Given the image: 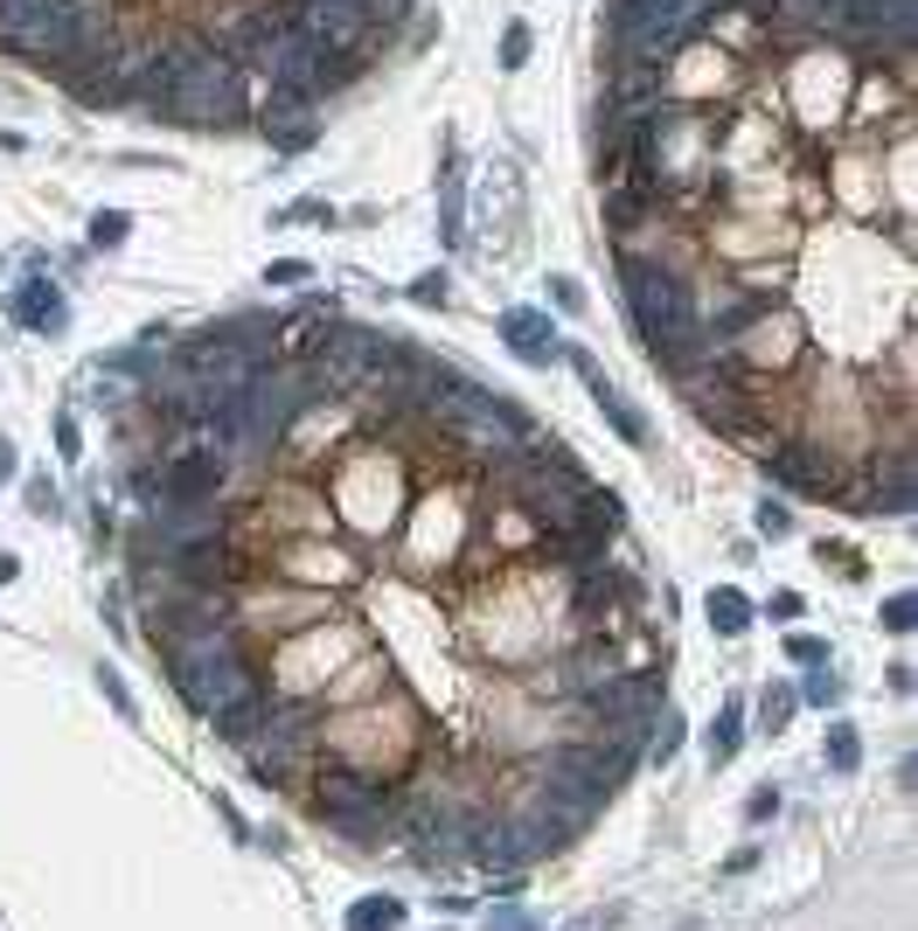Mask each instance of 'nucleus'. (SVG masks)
<instances>
[{
    "label": "nucleus",
    "mask_w": 918,
    "mask_h": 931,
    "mask_svg": "<svg viewBox=\"0 0 918 931\" xmlns=\"http://www.w3.org/2000/svg\"><path fill=\"white\" fill-rule=\"evenodd\" d=\"M620 278H626V314H633V335H641L654 354H662V369H668V375H682L689 362H703L689 285L675 278L668 264H647V258H626V264H620Z\"/></svg>",
    "instance_id": "1"
},
{
    "label": "nucleus",
    "mask_w": 918,
    "mask_h": 931,
    "mask_svg": "<svg viewBox=\"0 0 918 931\" xmlns=\"http://www.w3.org/2000/svg\"><path fill=\"white\" fill-rule=\"evenodd\" d=\"M167 119H209V125H237L244 119V70L230 56H216L195 42L182 77H174V112Z\"/></svg>",
    "instance_id": "2"
},
{
    "label": "nucleus",
    "mask_w": 918,
    "mask_h": 931,
    "mask_svg": "<svg viewBox=\"0 0 918 931\" xmlns=\"http://www.w3.org/2000/svg\"><path fill=\"white\" fill-rule=\"evenodd\" d=\"M584 709L599 716V730L633 737V730H647L654 709H662V681H654V675H612V681H599V689H584Z\"/></svg>",
    "instance_id": "3"
},
{
    "label": "nucleus",
    "mask_w": 918,
    "mask_h": 931,
    "mask_svg": "<svg viewBox=\"0 0 918 931\" xmlns=\"http://www.w3.org/2000/svg\"><path fill=\"white\" fill-rule=\"evenodd\" d=\"M515 501L529 507V515H536L543 528H564V522H578L599 494L571 473V466H529V473L515 480Z\"/></svg>",
    "instance_id": "4"
},
{
    "label": "nucleus",
    "mask_w": 918,
    "mask_h": 931,
    "mask_svg": "<svg viewBox=\"0 0 918 931\" xmlns=\"http://www.w3.org/2000/svg\"><path fill=\"white\" fill-rule=\"evenodd\" d=\"M265 681H258V660L244 654V647H230V654H216L209 668H195L188 681H182V695H188V709H203V716H216V709H230V702H244V695H258Z\"/></svg>",
    "instance_id": "5"
},
{
    "label": "nucleus",
    "mask_w": 918,
    "mask_h": 931,
    "mask_svg": "<svg viewBox=\"0 0 918 931\" xmlns=\"http://www.w3.org/2000/svg\"><path fill=\"white\" fill-rule=\"evenodd\" d=\"M216 486H223V459L182 452L167 473H153V507H203V501H216Z\"/></svg>",
    "instance_id": "6"
},
{
    "label": "nucleus",
    "mask_w": 918,
    "mask_h": 931,
    "mask_svg": "<svg viewBox=\"0 0 918 931\" xmlns=\"http://www.w3.org/2000/svg\"><path fill=\"white\" fill-rule=\"evenodd\" d=\"M765 466H773V480L779 486H794V494H835V459H828V452H807V446H786V452H773V459H765Z\"/></svg>",
    "instance_id": "7"
},
{
    "label": "nucleus",
    "mask_w": 918,
    "mask_h": 931,
    "mask_svg": "<svg viewBox=\"0 0 918 931\" xmlns=\"http://www.w3.org/2000/svg\"><path fill=\"white\" fill-rule=\"evenodd\" d=\"M863 501H870V507H884V515H905V507H911V459H884V466H870Z\"/></svg>",
    "instance_id": "8"
},
{
    "label": "nucleus",
    "mask_w": 918,
    "mask_h": 931,
    "mask_svg": "<svg viewBox=\"0 0 918 931\" xmlns=\"http://www.w3.org/2000/svg\"><path fill=\"white\" fill-rule=\"evenodd\" d=\"M501 341H509V348H522V362H550V354H557V341H550V320H543V314H529V306H515V314L501 320Z\"/></svg>",
    "instance_id": "9"
},
{
    "label": "nucleus",
    "mask_w": 918,
    "mask_h": 931,
    "mask_svg": "<svg viewBox=\"0 0 918 931\" xmlns=\"http://www.w3.org/2000/svg\"><path fill=\"white\" fill-rule=\"evenodd\" d=\"M584 383H592V396L605 404V417H612V425H620V438H626V446H647V425H641V417L626 410V396H612V383H605V375H599L592 362H584Z\"/></svg>",
    "instance_id": "10"
},
{
    "label": "nucleus",
    "mask_w": 918,
    "mask_h": 931,
    "mask_svg": "<svg viewBox=\"0 0 918 931\" xmlns=\"http://www.w3.org/2000/svg\"><path fill=\"white\" fill-rule=\"evenodd\" d=\"M14 320H21V327H63L56 285H21V293H14Z\"/></svg>",
    "instance_id": "11"
},
{
    "label": "nucleus",
    "mask_w": 918,
    "mask_h": 931,
    "mask_svg": "<svg viewBox=\"0 0 918 931\" xmlns=\"http://www.w3.org/2000/svg\"><path fill=\"white\" fill-rule=\"evenodd\" d=\"M397 924H404L397 897H362L356 911H348V931H397Z\"/></svg>",
    "instance_id": "12"
},
{
    "label": "nucleus",
    "mask_w": 918,
    "mask_h": 931,
    "mask_svg": "<svg viewBox=\"0 0 918 931\" xmlns=\"http://www.w3.org/2000/svg\"><path fill=\"white\" fill-rule=\"evenodd\" d=\"M710 626H717V633H745V626H752V605H745L737 591H710Z\"/></svg>",
    "instance_id": "13"
},
{
    "label": "nucleus",
    "mask_w": 918,
    "mask_h": 931,
    "mask_svg": "<svg viewBox=\"0 0 918 931\" xmlns=\"http://www.w3.org/2000/svg\"><path fill=\"white\" fill-rule=\"evenodd\" d=\"M828 765H835V771H856V765H863V737H856L849 723L828 730Z\"/></svg>",
    "instance_id": "14"
},
{
    "label": "nucleus",
    "mask_w": 918,
    "mask_h": 931,
    "mask_svg": "<svg viewBox=\"0 0 918 931\" xmlns=\"http://www.w3.org/2000/svg\"><path fill=\"white\" fill-rule=\"evenodd\" d=\"M737 737H745V716H737V709H724V716H717V730H710V758H717V765L737 758Z\"/></svg>",
    "instance_id": "15"
},
{
    "label": "nucleus",
    "mask_w": 918,
    "mask_h": 931,
    "mask_svg": "<svg viewBox=\"0 0 918 931\" xmlns=\"http://www.w3.org/2000/svg\"><path fill=\"white\" fill-rule=\"evenodd\" d=\"M786 716H794V695H786V689H773V695L758 702V723H765V730H779Z\"/></svg>",
    "instance_id": "16"
},
{
    "label": "nucleus",
    "mask_w": 918,
    "mask_h": 931,
    "mask_svg": "<svg viewBox=\"0 0 918 931\" xmlns=\"http://www.w3.org/2000/svg\"><path fill=\"white\" fill-rule=\"evenodd\" d=\"M911 618H918L911 598H890V605H884V626H890V633H911Z\"/></svg>",
    "instance_id": "17"
},
{
    "label": "nucleus",
    "mask_w": 918,
    "mask_h": 931,
    "mask_svg": "<svg viewBox=\"0 0 918 931\" xmlns=\"http://www.w3.org/2000/svg\"><path fill=\"white\" fill-rule=\"evenodd\" d=\"M488 931H543V924L522 918V911H488Z\"/></svg>",
    "instance_id": "18"
},
{
    "label": "nucleus",
    "mask_w": 918,
    "mask_h": 931,
    "mask_svg": "<svg viewBox=\"0 0 918 931\" xmlns=\"http://www.w3.org/2000/svg\"><path fill=\"white\" fill-rule=\"evenodd\" d=\"M745 813H752V820H773V813H779V792H773V786H758L752 800H745Z\"/></svg>",
    "instance_id": "19"
},
{
    "label": "nucleus",
    "mask_w": 918,
    "mask_h": 931,
    "mask_svg": "<svg viewBox=\"0 0 918 931\" xmlns=\"http://www.w3.org/2000/svg\"><path fill=\"white\" fill-rule=\"evenodd\" d=\"M411 299H418V306H439V299H446V278H439V272L418 278V285H411Z\"/></svg>",
    "instance_id": "20"
},
{
    "label": "nucleus",
    "mask_w": 918,
    "mask_h": 931,
    "mask_svg": "<svg viewBox=\"0 0 918 931\" xmlns=\"http://www.w3.org/2000/svg\"><path fill=\"white\" fill-rule=\"evenodd\" d=\"M125 237V216H98L91 223V243H119Z\"/></svg>",
    "instance_id": "21"
},
{
    "label": "nucleus",
    "mask_w": 918,
    "mask_h": 931,
    "mask_svg": "<svg viewBox=\"0 0 918 931\" xmlns=\"http://www.w3.org/2000/svg\"><path fill=\"white\" fill-rule=\"evenodd\" d=\"M98 689H105V695H112V702H119V716H133V695H125V689H119V675H112V668H105V675H98Z\"/></svg>",
    "instance_id": "22"
},
{
    "label": "nucleus",
    "mask_w": 918,
    "mask_h": 931,
    "mask_svg": "<svg viewBox=\"0 0 918 931\" xmlns=\"http://www.w3.org/2000/svg\"><path fill=\"white\" fill-rule=\"evenodd\" d=\"M571 931H620V911H584Z\"/></svg>",
    "instance_id": "23"
},
{
    "label": "nucleus",
    "mask_w": 918,
    "mask_h": 931,
    "mask_svg": "<svg viewBox=\"0 0 918 931\" xmlns=\"http://www.w3.org/2000/svg\"><path fill=\"white\" fill-rule=\"evenodd\" d=\"M800 695H807V702H835L842 689H835V675H815V681H807V689H800Z\"/></svg>",
    "instance_id": "24"
},
{
    "label": "nucleus",
    "mask_w": 918,
    "mask_h": 931,
    "mask_svg": "<svg viewBox=\"0 0 918 931\" xmlns=\"http://www.w3.org/2000/svg\"><path fill=\"white\" fill-rule=\"evenodd\" d=\"M786 647H794V660H821V639H815V633H794Z\"/></svg>",
    "instance_id": "25"
},
{
    "label": "nucleus",
    "mask_w": 918,
    "mask_h": 931,
    "mask_svg": "<svg viewBox=\"0 0 918 931\" xmlns=\"http://www.w3.org/2000/svg\"><path fill=\"white\" fill-rule=\"evenodd\" d=\"M8 473H14V452H8V446H0V480H8Z\"/></svg>",
    "instance_id": "26"
},
{
    "label": "nucleus",
    "mask_w": 918,
    "mask_h": 931,
    "mask_svg": "<svg viewBox=\"0 0 918 931\" xmlns=\"http://www.w3.org/2000/svg\"><path fill=\"white\" fill-rule=\"evenodd\" d=\"M0 584H14V557H0Z\"/></svg>",
    "instance_id": "27"
}]
</instances>
